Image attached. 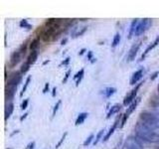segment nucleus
Returning a JSON list of instances; mask_svg holds the SVG:
<instances>
[{"instance_id":"nucleus-45","label":"nucleus","mask_w":159,"mask_h":149,"mask_svg":"<svg viewBox=\"0 0 159 149\" xmlns=\"http://www.w3.org/2000/svg\"><path fill=\"white\" fill-rule=\"evenodd\" d=\"M157 91H158V93H159V84H158V87H157Z\"/></svg>"},{"instance_id":"nucleus-18","label":"nucleus","mask_w":159,"mask_h":149,"mask_svg":"<svg viewBox=\"0 0 159 149\" xmlns=\"http://www.w3.org/2000/svg\"><path fill=\"white\" fill-rule=\"evenodd\" d=\"M88 116H89V113L88 112H81L78 115V117H77V119H76V125L78 126V125H80V124H83L84 122V120L88 118Z\"/></svg>"},{"instance_id":"nucleus-16","label":"nucleus","mask_w":159,"mask_h":149,"mask_svg":"<svg viewBox=\"0 0 159 149\" xmlns=\"http://www.w3.org/2000/svg\"><path fill=\"white\" fill-rule=\"evenodd\" d=\"M37 59H38V51H33L29 54L26 62L30 65V66H31V65H34L35 63H36Z\"/></svg>"},{"instance_id":"nucleus-33","label":"nucleus","mask_w":159,"mask_h":149,"mask_svg":"<svg viewBox=\"0 0 159 149\" xmlns=\"http://www.w3.org/2000/svg\"><path fill=\"white\" fill-rule=\"evenodd\" d=\"M70 74H71V70H69V71H67L66 74H65V79H63V84H65V83H67V81H68V79H69V77H70Z\"/></svg>"},{"instance_id":"nucleus-2","label":"nucleus","mask_w":159,"mask_h":149,"mask_svg":"<svg viewBox=\"0 0 159 149\" xmlns=\"http://www.w3.org/2000/svg\"><path fill=\"white\" fill-rule=\"evenodd\" d=\"M139 119H140V121L143 124H145L149 128L153 129V130L157 129L158 117L154 113L149 112V111H142L139 114Z\"/></svg>"},{"instance_id":"nucleus-23","label":"nucleus","mask_w":159,"mask_h":149,"mask_svg":"<svg viewBox=\"0 0 159 149\" xmlns=\"http://www.w3.org/2000/svg\"><path fill=\"white\" fill-rule=\"evenodd\" d=\"M104 128L103 129H101L98 132V134H97V136H96V138H94V140H93V145H97V144L99 142V140L102 138V136H103V133H104Z\"/></svg>"},{"instance_id":"nucleus-6","label":"nucleus","mask_w":159,"mask_h":149,"mask_svg":"<svg viewBox=\"0 0 159 149\" xmlns=\"http://www.w3.org/2000/svg\"><path fill=\"white\" fill-rule=\"evenodd\" d=\"M143 83H139V84H136V87L134 88L131 92H129L125 97H124V98H123V106H129L130 104L135 101L136 99V94H137V91L139 89V88L141 87V84H142Z\"/></svg>"},{"instance_id":"nucleus-11","label":"nucleus","mask_w":159,"mask_h":149,"mask_svg":"<svg viewBox=\"0 0 159 149\" xmlns=\"http://www.w3.org/2000/svg\"><path fill=\"white\" fill-rule=\"evenodd\" d=\"M139 23V19H133L132 20V22L130 24V28H129V32H128V36L127 38L128 39H131L133 36H134V34H135V31H136V27H137V25Z\"/></svg>"},{"instance_id":"nucleus-9","label":"nucleus","mask_w":159,"mask_h":149,"mask_svg":"<svg viewBox=\"0 0 159 149\" xmlns=\"http://www.w3.org/2000/svg\"><path fill=\"white\" fill-rule=\"evenodd\" d=\"M121 117H122V115H120L119 114V116L116 119V121L113 122V124H112V126L109 128V130L107 131V133L106 134V135L103 136V138H102V141L103 142H106V141H107L108 139H109V137H111L112 134H113V132L116 131V127H117V125H118V123H119V121H120V119H121Z\"/></svg>"},{"instance_id":"nucleus-14","label":"nucleus","mask_w":159,"mask_h":149,"mask_svg":"<svg viewBox=\"0 0 159 149\" xmlns=\"http://www.w3.org/2000/svg\"><path fill=\"white\" fill-rule=\"evenodd\" d=\"M121 109V104H119V103H116V104H113V106L111 107V109L108 111L107 112V118H111L112 115H114L116 113L119 112V111Z\"/></svg>"},{"instance_id":"nucleus-21","label":"nucleus","mask_w":159,"mask_h":149,"mask_svg":"<svg viewBox=\"0 0 159 149\" xmlns=\"http://www.w3.org/2000/svg\"><path fill=\"white\" fill-rule=\"evenodd\" d=\"M120 34L119 33H116V35L113 36V39H112V43H111V48H116L117 45L119 44V42H120Z\"/></svg>"},{"instance_id":"nucleus-32","label":"nucleus","mask_w":159,"mask_h":149,"mask_svg":"<svg viewBox=\"0 0 159 149\" xmlns=\"http://www.w3.org/2000/svg\"><path fill=\"white\" fill-rule=\"evenodd\" d=\"M28 102H29V99H28V98L24 99V101H23V102H22V104H21V109H22V111H24V109H26V108H27V106H28Z\"/></svg>"},{"instance_id":"nucleus-36","label":"nucleus","mask_w":159,"mask_h":149,"mask_svg":"<svg viewBox=\"0 0 159 149\" xmlns=\"http://www.w3.org/2000/svg\"><path fill=\"white\" fill-rule=\"evenodd\" d=\"M49 87H50L49 83H46V84H45V88H43V93H46L47 91H49Z\"/></svg>"},{"instance_id":"nucleus-39","label":"nucleus","mask_w":159,"mask_h":149,"mask_svg":"<svg viewBox=\"0 0 159 149\" xmlns=\"http://www.w3.org/2000/svg\"><path fill=\"white\" fill-rule=\"evenodd\" d=\"M34 147H35V142L33 141V142H31V143L29 144L26 149H34Z\"/></svg>"},{"instance_id":"nucleus-35","label":"nucleus","mask_w":159,"mask_h":149,"mask_svg":"<svg viewBox=\"0 0 159 149\" xmlns=\"http://www.w3.org/2000/svg\"><path fill=\"white\" fill-rule=\"evenodd\" d=\"M158 74H159V72H154L152 74H151V77H150V79L151 81H154L157 77H158Z\"/></svg>"},{"instance_id":"nucleus-38","label":"nucleus","mask_w":159,"mask_h":149,"mask_svg":"<svg viewBox=\"0 0 159 149\" xmlns=\"http://www.w3.org/2000/svg\"><path fill=\"white\" fill-rule=\"evenodd\" d=\"M155 115L159 118V106H156L155 107V109H154V112H153Z\"/></svg>"},{"instance_id":"nucleus-31","label":"nucleus","mask_w":159,"mask_h":149,"mask_svg":"<svg viewBox=\"0 0 159 149\" xmlns=\"http://www.w3.org/2000/svg\"><path fill=\"white\" fill-rule=\"evenodd\" d=\"M26 50H27V44H22L20 48L18 49V51L22 54V56H24L25 53H26Z\"/></svg>"},{"instance_id":"nucleus-12","label":"nucleus","mask_w":159,"mask_h":149,"mask_svg":"<svg viewBox=\"0 0 159 149\" xmlns=\"http://www.w3.org/2000/svg\"><path fill=\"white\" fill-rule=\"evenodd\" d=\"M88 27L87 26H83V27H75L72 31V37L73 38H77L82 36V35L87 31Z\"/></svg>"},{"instance_id":"nucleus-46","label":"nucleus","mask_w":159,"mask_h":149,"mask_svg":"<svg viewBox=\"0 0 159 149\" xmlns=\"http://www.w3.org/2000/svg\"><path fill=\"white\" fill-rule=\"evenodd\" d=\"M155 149H159V144H158V145H157V146L155 147Z\"/></svg>"},{"instance_id":"nucleus-15","label":"nucleus","mask_w":159,"mask_h":149,"mask_svg":"<svg viewBox=\"0 0 159 149\" xmlns=\"http://www.w3.org/2000/svg\"><path fill=\"white\" fill-rule=\"evenodd\" d=\"M14 111V104L13 102H7L6 106H5V120L11 116V114L13 113Z\"/></svg>"},{"instance_id":"nucleus-25","label":"nucleus","mask_w":159,"mask_h":149,"mask_svg":"<svg viewBox=\"0 0 159 149\" xmlns=\"http://www.w3.org/2000/svg\"><path fill=\"white\" fill-rule=\"evenodd\" d=\"M30 81H31V76H28L27 79H26V82H25L24 87L22 88V91H21V93H20V97H22L23 94H24V93L26 92V89H27V88H28V86H29V84H30Z\"/></svg>"},{"instance_id":"nucleus-4","label":"nucleus","mask_w":159,"mask_h":149,"mask_svg":"<svg viewBox=\"0 0 159 149\" xmlns=\"http://www.w3.org/2000/svg\"><path fill=\"white\" fill-rule=\"evenodd\" d=\"M21 82H22V74L20 72H14L8 78V81L6 83V88L17 89Z\"/></svg>"},{"instance_id":"nucleus-43","label":"nucleus","mask_w":159,"mask_h":149,"mask_svg":"<svg viewBox=\"0 0 159 149\" xmlns=\"http://www.w3.org/2000/svg\"><path fill=\"white\" fill-rule=\"evenodd\" d=\"M66 43H67V38H65V39L62 40V45H65Z\"/></svg>"},{"instance_id":"nucleus-30","label":"nucleus","mask_w":159,"mask_h":149,"mask_svg":"<svg viewBox=\"0 0 159 149\" xmlns=\"http://www.w3.org/2000/svg\"><path fill=\"white\" fill-rule=\"evenodd\" d=\"M67 135H68V132H65V133H64V135L62 136V138H61V139H60V141H59V142H58V143L56 144V146H55V148H56V149H57V148H59L60 146H61V145H62V143L64 142V140H65V139H66Z\"/></svg>"},{"instance_id":"nucleus-19","label":"nucleus","mask_w":159,"mask_h":149,"mask_svg":"<svg viewBox=\"0 0 159 149\" xmlns=\"http://www.w3.org/2000/svg\"><path fill=\"white\" fill-rule=\"evenodd\" d=\"M84 69H81V70H80V71L74 76V79L76 81V86H77V87L80 84V83L82 82V79H83V78H84Z\"/></svg>"},{"instance_id":"nucleus-42","label":"nucleus","mask_w":159,"mask_h":149,"mask_svg":"<svg viewBox=\"0 0 159 149\" xmlns=\"http://www.w3.org/2000/svg\"><path fill=\"white\" fill-rule=\"evenodd\" d=\"M86 51H87V50H86V49H82V50H81V51H80V52H79V55H80V56H82V55H83V54H84V52H86Z\"/></svg>"},{"instance_id":"nucleus-37","label":"nucleus","mask_w":159,"mask_h":149,"mask_svg":"<svg viewBox=\"0 0 159 149\" xmlns=\"http://www.w3.org/2000/svg\"><path fill=\"white\" fill-rule=\"evenodd\" d=\"M69 63H70V57H68L67 59H65V61H63L61 63V66H62V65H64V66H67Z\"/></svg>"},{"instance_id":"nucleus-8","label":"nucleus","mask_w":159,"mask_h":149,"mask_svg":"<svg viewBox=\"0 0 159 149\" xmlns=\"http://www.w3.org/2000/svg\"><path fill=\"white\" fill-rule=\"evenodd\" d=\"M143 74H144V69L143 68L138 69L137 71H135V72L132 74L129 84H130L131 86H134V84H136L143 78Z\"/></svg>"},{"instance_id":"nucleus-3","label":"nucleus","mask_w":159,"mask_h":149,"mask_svg":"<svg viewBox=\"0 0 159 149\" xmlns=\"http://www.w3.org/2000/svg\"><path fill=\"white\" fill-rule=\"evenodd\" d=\"M124 149H143L142 141L137 136H128L124 142Z\"/></svg>"},{"instance_id":"nucleus-24","label":"nucleus","mask_w":159,"mask_h":149,"mask_svg":"<svg viewBox=\"0 0 159 149\" xmlns=\"http://www.w3.org/2000/svg\"><path fill=\"white\" fill-rule=\"evenodd\" d=\"M30 65L27 63V62H25V63H23L22 65H21V68H20V73H21L22 74H26L29 70H30Z\"/></svg>"},{"instance_id":"nucleus-7","label":"nucleus","mask_w":159,"mask_h":149,"mask_svg":"<svg viewBox=\"0 0 159 149\" xmlns=\"http://www.w3.org/2000/svg\"><path fill=\"white\" fill-rule=\"evenodd\" d=\"M141 46V43L139 42L137 44H134L133 46L129 49V51L127 53V56H126V61L127 62H132L134 59H135V56L137 55V52H138V50L139 48H140Z\"/></svg>"},{"instance_id":"nucleus-13","label":"nucleus","mask_w":159,"mask_h":149,"mask_svg":"<svg viewBox=\"0 0 159 149\" xmlns=\"http://www.w3.org/2000/svg\"><path fill=\"white\" fill-rule=\"evenodd\" d=\"M159 44V36H157L156 37V39L154 40V42L153 43H151L150 45H149V46L145 49V51H144V53L142 54V56H141V61L142 60H144V58H145L146 56H147V54L151 51V50H153L154 48H155L157 45Z\"/></svg>"},{"instance_id":"nucleus-29","label":"nucleus","mask_w":159,"mask_h":149,"mask_svg":"<svg viewBox=\"0 0 159 149\" xmlns=\"http://www.w3.org/2000/svg\"><path fill=\"white\" fill-rule=\"evenodd\" d=\"M60 106H61V101H58L57 103L55 104L54 108H53V112H52V116H53V117H54L55 115H56V112L58 111V109H59Z\"/></svg>"},{"instance_id":"nucleus-44","label":"nucleus","mask_w":159,"mask_h":149,"mask_svg":"<svg viewBox=\"0 0 159 149\" xmlns=\"http://www.w3.org/2000/svg\"><path fill=\"white\" fill-rule=\"evenodd\" d=\"M157 129H159V118H158V122H157Z\"/></svg>"},{"instance_id":"nucleus-28","label":"nucleus","mask_w":159,"mask_h":149,"mask_svg":"<svg viewBox=\"0 0 159 149\" xmlns=\"http://www.w3.org/2000/svg\"><path fill=\"white\" fill-rule=\"evenodd\" d=\"M128 116H129V115H128L127 113H124V114H122L121 121H120V125H119V127H120V128H122V127L124 126V124H125V122H126V120H127Z\"/></svg>"},{"instance_id":"nucleus-1","label":"nucleus","mask_w":159,"mask_h":149,"mask_svg":"<svg viewBox=\"0 0 159 149\" xmlns=\"http://www.w3.org/2000/svg\"><path fill=\"white\" fill-rule=\"evenodd\" d=\"M134 131H135V136H137L143 142L159 143V133L155 132L153 129L149 128L145 124H143L141 121H138L136 123Z\"/></svg>"},{"instance_id":"nucleus-5","label":"nucleus","mask_w":159,"mask_h":149,"mask_svg":"<svg viewBox=\"0 0 159 149\" xmlns=\"http://www.w3.org/2000/svg\"><path fill=\"white\" fill-rule=\"evenodd\" d=\"M151 25H152L151 19H149V18L141 19L136 27V31H135V34H134V36H140L143 33H145L147 30L151 27Z\"/></svg>"},{"instance_id":"nucleus-41","label":"nucleus","mask_w":159,"mask_h":149,"mask_svg":"<svg viewBox=\"0 0 159 149\" xmlns=\"http://www.w3.org/2000/svg\"><path fill=\"white\" fill-rule=\"evenodd\" d=\"M56 92H57V88L55 87V88H53V93H52V96H53V97H55V96H56V93H57Z\"/></svg>"},{"instance_id":"nucleus-22","label":"nucleus","mask_w":159,"mask_h":149,"mask_svg":"<svg viewBox=\"0 0 159 149\" xmlns=\"http://www.w3.org/2000/svg\"><path fill=\"white\" fill-rule=\"evenodd\" d=\"M38 47H39V38H36V39H34L31 43H30V50H31V52L37 51Z\"/></svg>"},{"instance_id":"nucleus-26","label":"nucleus","mask_w":159,"mask_h":149,"mask_svg":"<svg viewBox=\"0 0 159 149\" xmlns=\"http://www.w3.org/2000/svg\"><path fill=\"white\" fill-rule=\"evenodd\" d=\"M19 26L21 27V28H27V29H31V25H30L29 23H28V21L26 19H23V20H21V22H20V24H19Z\"/></svg>"},{"instance_id":"nucleus-47","label":"nucleus","mask_w":159,"mask_h":149,"mask_svg":"<svg viewBox=\"0 0 159 149\" xmlns=\"http://www.w3.org/2000/svg\"><path fill=\"white\" fill-rule=\"evenodd\" d=\"M158 144H159V143H158Z\"/></svg>"},{"instance_id":"nucleus-34","label":"nucleus","mask_w":159,"mask_h":149,"mask_svg":"<svg viewBox=\"0 0 159 149\" xmlns=\"http://www.w3.org/2000/svg\"><path fill=\"white\" fill-rule=\"evenodd\" d=\"M88 60H92V63H93L94 60H96V59L93 58V52L92 51H89V53H88Z\"/></svg>"},{"instance_id":"nucleus-20","label":"nucleus","mask_w":159,"mask_h":149,"mask_svg":"<svg viewBox=\"0 0 159 149\" xmlns=\"http://www.w3.org/2000/svg\"><path fill=\"white\" fill-rule=\"evenodd\" d=\"M139 102H140V98H139V97H136L135 101H134V102L130 104V106H129L127 107L126 112H125V113H127L128 115H129V114H131V113L133 112L134 109L136 108V106H137V104L139 103Z\"/></svg>"},{"instance_id":"nucleus-27","label":"nucleus","mask_w":159,"mask_h":149,"mask_svg":"<svg viewBox=\"0 0 159 149\" xmlns=\"http://www.w3.org/2000/svg\"><path fill=\"white\" fill-rule=\"evenodd\" d=\"M93 138H94V135L92 133L91 135H89V136L86 139V140H84V146H86V147H87V146H89V144L92 143V141H93V140H94Z\"/></svg>"},{"instance_id":"nucleus-10","label":"nucleus","mask_w":159,"mask_h":149,"mask_svg":"<svg viewBox=\"0 0 159 149\" xmlns=\"http://www.w3.org/2000/svg\"><path fill=\"white\" fill-rule=\"evenodd\" d=\"M22 57H23L22 54L20 53L18 50H17V51H14L11 54V56H10V66H11V67H15L20 61H21Z\"/></svg>"},{"instance_id":"nucleus-40","label":"nucleus","mask_w":159,"mask_h":149,"mask_svg":"<svg viewBox=\"0 0 159 149\" xmlns=\"http://www.w3.org/2000/svg\"><path fill=\"white\" fill-rule=\"evenodd\" d=\"M27 115H28V113H25V114H23V116H21V117H20V121H23L24 119L27 117Z\"/></svg>"},{"instance_id":"nucleus-17","label":"nucleus","mask_w":159,"mask_h":149,"mask_svg":"<svg viewBox=\"0 0 159 149\" xmlns=\"http://www.w3.org/2000/svg\"><path fill=\"white\" fill-rule=\"evenodd\" d=\"M116 93V88H112V87H108V88H106L102 91V94L104 97L107 98H109L111 96H113L114 93Z\"/></svg>"}]
</instances>
